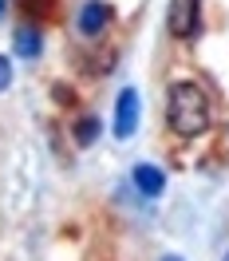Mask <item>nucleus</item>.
<instances>
[{
    "label": "nucleus",
    "instance_id": "5",
    "mask_svg": "<svg viewBox=\"0 0 229 261\" xmlns=\"http://www.w3.org/2000/svg\"><path fill=\"white\" fill-rule=\"evenodd\" d=\"M134 186H138V194H147V198H158L162 194V186H166V174L158 170V166H134Z\"/></svg>",
    "mask_w": 229,
    "mask_h": 261
},
{
    "label": "nucleus",
    "instance_id": "9",
    "mask_svg": "<svg viewBox=\"0 0 229 261\" xmlns=\"http://www.w3.org/2000/svg\"><path fill=\"white\" fill-rule=\"evenodd\" d=\"M162 261H182V257H174V253H170V257H162Z\"/></svg>",
    "mask_w": 229,
    "mask_h": 261
},
{
    "label": "nucleus",
    "instance_id": "1",
    "mask_svg": "<svg viewBox=\"0 0 229 261\" xmlns=\"http://www.w3.org/2000/svg\"><path fill=\"white\" fill-rule=\"evenodd\" d=\"M166 123L182 139L206 135V127H210V99H206V91L190 80L170 83V91H166Z\"/></svg>",
    "mask_w": 229,
    "mask_h": 261
},
{
    "label": "nucleus",
    "instance_id": "8",
    "mask_svg": "<svg viewBox=\"0 0 229 261\" xmlns=\"http://www.w3.org/2000/svg\"><path fill=\"white\" fill-rule=\"evenodd\" d=\"M8 83H12V64H8L4 56H0V91H4Z\"/></svg>",
    "mask_w": 229,
    "mask_h": 261
},
{
    "label": "nucleus",
    "instance_id": "11",
    "mask_svg": "<svg viewBox=\"0 0 229 261\" xmlns=\"http://www.w3.org/2000/svg\"><path fill=\"white\" fill-rule=\"evenodd\" d=\"M221 261H229V253H225V257H221Z\"/></svg>",
    "mask_w": 229,
    "mask_h": 261
},
{
    "label": "nucleus",
    "instance_id": "4",
    "mask_svg": "<svg viewBox=\"0 0 229 261\" xmlns=\"http://www.w3.org/2000/svg\"><path fill=\"white\" fill-rule=\"evenodd\" d=\"M111 24V8L103 0H87L79 12V32L83 36H103V28Z\"/></svg>",
    "mask_w": 229,
    "mask_h": 261
},
{
    "label": "nucleus",
    "instance_id": "6",
    "mask_svg": "<svg viewBox=\"0 0 229 261\" xmlns=\"http://www.w3.org/2000/svg\"><path fill=\"white\" fill-rule=\"evenodd\" d=\"M40 48H44V40H40L36 28H20V32H16V56L32 60V56H40Z\"/></svg>",
    "mask_w": 229,
    "mask_h": 261
},
{
    "label": "nucleus",
    "instance_id": "10",
    "mask_svg": "<svg viewBox=\"0 0 229 261\" xmlns=\"http://www.w3.org/2000/svg\"><path fill=\"white\" fill-rule=\"evenodd\" d=\"M4 8H8V0H0V12H4Z\"/></svg>",
    "mask_w": 229,
    "mask_h": 261
},
{
    "label": "nucleus",
    "instance_id": "3",
    "mask_svg": "<svg viewBox=\"0 0 229 261\" xmlns=\"http://www.w3.org/2000/svg\"><path fill=\"white\" fill-rule=\"evenodd\" d=\"M166 28H170V36H178V40L194 36L197 32V0H170Z\"/></svg>",
    "mask_w": 229,
    "mask_h": 261
},
{
    "label": "nucleus",
    "instance_id": "7",
    "mask_svg": "<svg viewBox=\"0 0 229 261\" xmlns=\"http://www.w3.org/2000/svg\"><path fill=\"white\" fill-rule=\"evenodd\" d=\"M95 139H99V119L95 115L79 119V123H75V143H79V147H91Z\"/></svg>",
    "mask_w": 229,
    "mask_h": 261
},
{
    "label": "nucleus",
    "instance_id": "2",
    "mask_svg": "<svg viewBox=\"0 0 229 261\" xmlns=\"http://www.w3.org/2000/svg\"><path fill=\"white\" fill-rule=\"evenodd\" d=\"M138 115H142L138 91H134V87L119 91V103H114V135H119V139H131L134 130H138Z\"/></svg>",
    "mask_w": 229,
    "mask_h": 261
}]
</instances>
